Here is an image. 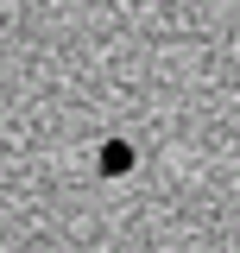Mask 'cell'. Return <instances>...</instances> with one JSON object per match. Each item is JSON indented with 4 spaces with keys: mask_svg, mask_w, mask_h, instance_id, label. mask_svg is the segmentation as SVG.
<instances>
[{
    "mask_svg": "<svg viewBox=\"0 0 240 253\" xmlns=\"http://www.w3.org/2000/svg\"><path fill=\"white\" fill-rule=\"evenodd\" d=\"M101 171H108V177L133 171V146H126V139H108V146H101Z\"/></svg>",
    "mask_w": 240,
    "mask_h": 253,
    "instance_id": "obj_1",
    "label": "cell"
}]
</instances>
